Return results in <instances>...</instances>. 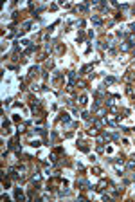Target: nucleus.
<instances>
[{
	"label": "nucleus",
	"instance_id": "19",
	"mask_svg": "<svg viewBox=\"0 0 135 202\" xmlns=\"http://www.w3.org/2000/svg\"><path fill=\"white\" fill-rule=\"evenodd\" d=\"M130 31H132V33H135V24H132V25H130Z\"/></svg>",
	"mask_w": 135,
	"mask_h": 202
},
{
	"label": "nucleus",
	"instance_id": "5",
	"mask_svg": "<svg viewBox=\"0 0 135 202\" xmlns=\"http://www.w3.org/2000/svg\"><path fill=\"white\" fill-rule=\"evenodd\" d=\"M115 81H117V78H114V76H108V78L105 80V83H106V85H110V83H115Z\"/></svg>",
	"mask_w": 135,
	"mask_h": 202
},
{
	"label": "nucleus",
	"instance_id": "1",
	"mask_svg": "<svg viewBox=\"0 0 135 202\" xmlns=\"http://www.w3.org/2000/svg\"><path fill=\"white\" fill-rule=\"evenodd\" d=\"M15 199H18V200H24V199H25V197H24V193H22V190H20V188H16V190H15Z\"/></svg>",
	"mask_w": 135,
	"mask_h": 202
},
{
	"label": "nucleus",
	"instance_id": "17",
	"mask_svg": "<svg viewBox=\"0 0 135 202\" xmlns=\"http://www.w3.org/2000/svg\"><path fill=\"white\" fill-rule=\"evenodd\" d=\"M77 87L79 89H85V81H77Z\"/></svg>",
	"mask_w": 135,
	"mask_h": 202
},
{
	"label": "nucleus",
	"instance_id": "2",
	"mask_svg": "<svg viewBox=\"0 0 135 202\" xmlns=\"http://www.w3.org/2000/svg\"><path fill=\"white\" fill-rule=\"evenodd\" d=\"M77 148H79L81 152H88V146H87L85 141H79V143H77Z\"/></svg>",
	"mask_w": 135,
	"mask_h": 202
},
{
	"label": "nucleus",
	"instance_id": "15",
	"mask_svg": "<svg viewBox=\"0 0 135 202\" xmlns=\"http://www.w3.org/2000/svg\"><path fill=\"white\" fill-rule=\"evenodd\" d=\"M92 172H94V173H96V175H101V168H97V166H96L94 170H92Z\"/></svg>",
	"mask_w": 135,
	"mask_h": 202
},
{
	"label": "nucleus",
	"instance_id": "4",
	"mask_svg": "<svg viewBox=\"0 0 135 202\" xmlns=\"http://www.w3.org/2000/svg\"><path fill=\"white\" fill-rule=\"evenodd\" d=\"M68 119H70V117H68V114H59V121H63V123H68Z\"/></svg>",
	"mask_w": 135,
	"mask_h": 202
},
{
	"label": "nucleus",
	"instance_id": "6",
	"mask_svg": "<svg viewBox=\"0 0 135 202\" xmlns=\"http://www.w3.org/2000/svg\"><path fill=\"white\" fill-rule=\"evenodd\" d=\"M92 24H96V25H101L103 22H101V18H99V16H92Z\"/></svg>",
	"mask_w": 135,
	"mask_h": 202
},
{
	"label": "nucleus",
	"instance_id": "7",
	"mask_svg": "<svg viewBox=\"0 0 135 202\" xmlns=\"http://www.w3.org/2000/svg\"><path fill=\"white\" fill-rule=\"evenodd\" d=\"M130 47H132V45H130V42H124L123 45H121V50H128Z\"/></svg>",
	"mask_w": 135,
	"mask_h": 202
},
{
	"label": "nucleus",
	"instance_id": "10",
	"mask_svg": "<svg viewBox=\"0 0 135 202\" xmlns=\"http://www.w3.org/2000/svg\"><path fill=\"white\" fill-rule=\"evenodd\" d=\"M36 72H38V67H32V69H31V71H29V76H34V74H36Z\"/></svg>",
	"mask_w": 135,
	"mask_h": 202
},
{
	"label": "nucleus",
	"instance_id": "12",
	"mask_svg": "<svg viewBox=\"0 0 135 202\" xmlns=\"http://www.w3.org/2000/svg\"><path fill=\"white\" fill-rule=\"evenodd\" d=\"M128 168H130V170H135V161H130V162H128Z\"/></svg>",
	"mask_w": 135,
	"mask_h": 202
},
{
	"label": "nucleus",
	"instance_id": "3",
	"mask_svg": "<svg viewBox=\"0 0 135 202\" xmlns=\"http://www.w3.org/2000/svg\"><path fill=\"white\" fill-rule=\"evenodd\" d=\"M106 184H108V182H106V181H101V182H99V184H97V186H96V190H97V191H103V190H105V188H106Z\"/></svg>",
	"mask_w": 135,
	"mask_h": 202
},
{
	"label": "nucleus",
	"instance_id": "11",
	"mask_svg": "<svg viewBox=\"0 0 135 202\" xmlns=\"http://www.w3.org/2000/svg\"><path fill=\"white\" fill-rule=\"evenodd\" d=\"M103 125H105V121H103V119H99V121H96V128H101Z\"/></svg>",
	"mask_w": 135,
	"mask_h": 202
},
{
	"label": "nucleus",
	"instance_id": "8",
	"mask_svg": "<svg viewBox=\"0 0 135 202\" xmlns=\"http://www.w3.org/2000/svg\"><path fill=\"white\" fill-rule=\"evenodd\" d=\"M90 69H92V65H85V67L81 69V74H87V72L90 71Z\"/></svg>",
	"mask_w": 135,
	"mask_h": 202
},
{
	"label": "nucleus",
	"instance_id": "18",
	"mask_svg": "<svg viewBox=\"0 0 135 202\" xmlns=\"http://www.w3.org/2000/svg\"><path fill=\"white\" fill-rule=\"evenodd\" d=\"M2 184H4V188H9V181H7V179H4V182H2Z\"/></svg>",
	"mask_w": 135,
	"mask_h": 202
},
{
	"label": "nucleus",
	"instance_id": "14",
	"mask_svg": "<svg viewBox=\"0 0 135 202\" xmlns=\"http://www.w3.org/2000/svg\"><path fill=\"white\" fill-rule=\"evenodd\" d=\"M105 148H103V144H97V153H103Z\"/></svg>",
	"mask_w": 135,
	"mask_h": 202
},
{
	"label": "nucleus",
	"instance_id": "9",
	"mask_svg": "<svg viewBox=\"0 0 135 202\" xmlns=\"http://www.w3.org/2000/svg\"><path fill=\"white\" fill-rule=\"evenodd\" d=\"M87 101H88L87 96H81V98H79V103H81V105H87Z\"/></svg>",
	"mask_w": 135,
	"mask_h": 202
},
{
	"label": "nucleus",
	"instance_id": "13",
	"mask_svg": "<svg viewBox=\"0 0 135 202\" xmlns=\"http://www.w3.org/2000/svg\"><path fill=\"white\" fill-rule=\"evenodd\" d=\"M128 42H130V45H135V34L130 36V40H128Z\"/></svg>",
	"mask_w": 135,
	"mask_h": 202
},
{
	"label": "nucleus",
	"instance_id": "16",
	"mask_svg": "<svg viewBox=\"0 0 135 202\" xmlns=\"http://www.w3.org/2000/svg\"><path fill=\"white\" fill-rule=\"evenodd\" d=\"M115 170H117V172H123V164L117 162V164H115Z\"/></svg>",
	"mask_w": 135,
	"mask_h": 202
}]
</instances>
